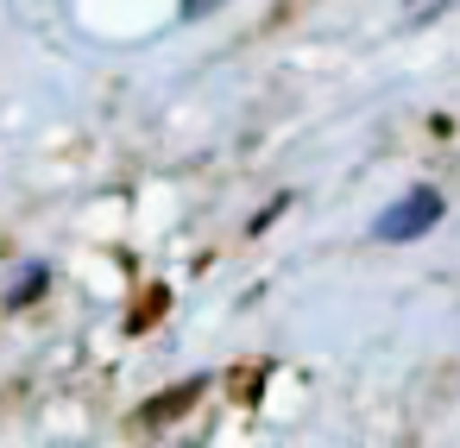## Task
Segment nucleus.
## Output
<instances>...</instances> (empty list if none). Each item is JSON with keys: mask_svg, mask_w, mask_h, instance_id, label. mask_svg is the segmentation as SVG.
<instances>
[{"mask_svg": "<svg viewBox=\"0 0 460 448\" xmlns=\"http://www.w3.org/2000/svg\"><path fill=\"white\" fill-rule=\"evenodd\" d=\"M435 221H441V190H410V196H397V202L372 221V234H378L385 246H403V240H422Z\"/></svg>", "mask_w": 460, "mask_h": 448, "instance_id": "obj_1", "label": "nucleus"}, {"mask_svg": "<svg viewBox=\"0 0 460 448\" xmlns=\"http://www.w3.org/2000/svg\"><path fill=\"white\" fill-rule=\"evenodd\" d=\"M196 391H202V379H190V385H177V391L152 398V404H146V423H164V417H177L183 404H196Z\"/></svg>", "mask_w": 460, "mask_h": 448, "instance_id": "obj_2", "label": "nucleus"}, {"mask_svg": "<svg viewBox=\"0 0 460 448\" xmlns=\"http://www.w3.org/2000/svg\"><path fill=\"white\" fill-rule=\"evenodd\" d=\"M215 7H221V0H183V13H190V20H202V13H215Z\"/></svg>", "mask_w": 460, "mask_h": 448, "instance_id": "obj_3", "label": "nucleus"}]
</instances>
